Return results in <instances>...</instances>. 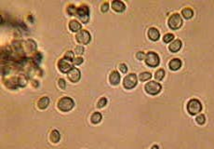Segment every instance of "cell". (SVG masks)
Returning a JSON list of instances; mask_svg holds the SVG:
<instances>
[{
	"label": "cell",
	"mask_w": 214,
	"mask_h": 149,
	"mask_svg": "<svg viewBox=\"0 0 214 149\" xmlns=\"http://www.w3.org/2000/svg\"><path fill=\"white\" fill-rule=\"evenodd\" d=\"M75 102L70 97H62L58 102V107L62 112H68L74 108Z\"/></svg>",
	"instance_id": "cell-1"
},
{
	"label": "cell",
	"mask_w": 214,
	"mask_h": 149,
	"mask_svg": "<svg viewBox=\"0 0 214 149\" xmlns=\"http://www.w3.org/2000/svg\"><path fill=\"white\" fill-rule=\"evenodd\" d=\"M202 110V104L197 99L190 100L187 103V111L190 115L194 116L200 113Z\"/></svg>",
	"instance_id": "cell-2"
},
{
	"label": "cell",
	"mask_w": 214,
	"mask_h": 149,
	"mask_svg": "<svg viewBox=\"0 0 214 149\" xmlns=\"http://www.w3.org/2000/svg\"><path fill=\"white\" fill-rule=\"evenodd\" d=\"M76 16L77 17V19L79 21H81V22L87 23L89 20V9H88V7L85 5L79 7L77 10Z\"/></svg>",
	"instance_id": "cell-3"
},
{
	"label": "cell",
	"mask_w": 214,
	"mask_h": 149,
	"mask_svg": "<svg viewBox=\"0 0 214 149\" xmlns=\"http://www.w3.org/2000/svg\"><path fill=\"white\" fill-rule=\"evenodd\" d=\"M145 62L148 66L150 67H157L159 64V56L154 52V51H150L146 54L145 56Z\"/></svg>",
	"instance_id": "cell-4"
},
{
	"label": "cell",
	"mask_w": 214,
	"mask_h": 149,
	"mask_svg": "<svg viewBox=\"0 0 214 149\" xmlns=\"http://www.w3.org/2000/svg\"><path fill=\"white\" fill-rule=\"evenodd\" d=\"M161 85L156 81H150L148 83H146L145 85V91L147 93L151 94V95H157L161 92Z\"/></svg>",
	"instance_id": "cell-5"
},
{
	"label": "cell",
	"mask_w": 214,
	"mask_h": 149,
	"mask_svg": "<svg viewBox=\"0 0 214 149\" xmlns=\"http://www.w3.org/2000/svg\"><path fill=\"white\" fill-rule=\"evenodd\" d=\"M182 24V20L181 18V16L178 13H174L172 14L170 19H169V26L171 27V29L176 30L179 29Z\"/></svg>",
	"instance_id": "cell-6"
},
{
	"label": "cell",
	"mask_w": 214,
	"mask_h": 149,
	"mask_svg": "<svg viewBox=\"0 0 214 149\" xmlns=\"http://www.w3.org/2000/svg\"><path fill=\"white\" fill-rule=\"evenodd\" d=\"M76 38H77V41L78 43H80L82 45H87L90 42L91 37H90V34L87 30H80L77 34Z\"/></svg>",
	"instance_id": "cell-7"
},
{
	"label": "cell",
	"mask_w": 214,
	"mask_h": 149,
	"mask_svg": "<svg viewBox=\"0 0 214 149\" xmlns=\"http://www.w3.org/2000/svg\"><path fill=\"white\" fill-rule=\"evenodd\" d=\"M124 88L127 90H131L137 85V77L135 74H128V76L125 77L123 81Z\"/></svg>",
	"instance_id": "cell-8"
},
{
	"label": "cell",
	"mask_w": 214,
	"mask_h": 149,
	"mask_svg": "<svg viewBox=\"0 0 214 149\" xmlns=\"http://www.w3.org/2000/svg\"><path fill=\"white\" fill-rule=\"evenodd\" d=\"M67 77H68V78H69L70 81L76 83V82L79 81L80 77H81V73H80L79 69L73 67V68L67 73Z\"/></svg>",
	"instance_id": "cell-9"
},
{
	"label": "cell",
	"mask_w": 214,
	"mask_h": 149,
	"mask_svg": "<svg viewBox=\"0 0 214 149\" xmlns=\"http://www.w3.org/2000/svg\"><path fill=\"white\" fill-rule=\"evenodd\" d=\"M58 66H59V69L61 70V72H62V73H68L73 68L72 64L70 62H68L67 61H65L64 59L59 61Z\"/></svg>",
	"instance_id": "cell-10"
},
{
	"label": "cell",
	"mask_w": 214,
	"mask_h": 149,
	"mask_svg": "<svg viewBox=\"0 0 214 149\" xmlns=\"http://www.w3.org/2000/svg\"><path fill=\"white\" fill-rule=\"evenodd\" d=\"M112 8L117 12H123L126 9V5L122 1H113Z\"/></svg>",
	"instance_id": "cell-11"
},
{
	"label": "cell",
	"mask_w": 214,
	"mask_h": 149,
	"mask_svg": "<svg viewBox=\"0 0 214 149\" xmlns=\"http://www.w3.org/2000/svg\"><path fill=\"white\" fill-rule=\"evenodd\" d=\"M160 37V33L157 28L151 27L148 30V37L152 40V41H157Z\"/></svg>",
	"instance_id": "cell-12"
},
{
	"label": "cell",
	"mask_w": 214,
	"mask_h": 149,
	"mask_svg": "<svg viewBox=\"0 0 214 149\" xmlns=\"http://www.w3.org/2000/svg\"><path fill=\"white\" fill-rule=\"evenodd\" d=\"M109 81L112 85H117L120 82V75L118 74L117 71H113L110 74L109 77Z\"/></svg>",
	"instance_id": "cell-13"
},
{
	"label": "cell",
	"mask_w": 214,
	"mask_h": 149,
	"mask_svg": "<svg viewBox=\"0 0 214 149\" xmlns=\"http://www.w3.org/2000/svg\"><path fill=\"white\" fill-rule=\"evenodd\" d=\"M169 66H170V68H171V70L177 71V70H179V69L181 68V66H182V62H181L180 59H177V58H176V59H173V60H171V62H170Z\"/></svg>",
	"instance_id": "cell-14"
},
{
	"label": "cell",
	"mask_w": 214,
	"mask_h": 149,
	"mask_svg": "<svg viewBox=\"0 0 214 149\" xmlns=\"http://www.w3.org/2000/svg\"><path fill=\"white\" fill-rule=\"evenodd\" d=\"M182 48V41L180 39H176L173 42H171V45L169 46V49L172 52H177L181 50Z\"/></svg>",
	"instance_id": "cell-15"
},
{
	"label": "cell",
	"mask_w": 214,
	"mask_h": 149,
	"mask_svg": "<svg viewBox=\"0 0 214 149\" xmlns=\"http://www.w3.org/2000/svg\"><path fill=\"white\" fill-rule=\"evenodd\" d=\"M69 29L72 31V32H77V31H80L81 30V23H79L76 20H72L70 22H69Z\"/></svg>",
	"instance_id": "cell-16"
},
{
	"label": "cell",
	"mask_w": 214,
	"mask_h": 149,
	"mask_svg": "<svg viewBox=\"0 0 214 149\" xmlns=\"http://www.w3.org/2000/svg\"><path fill=\"white\" fill-rule=\"evenodd\" d=\"M16 80H17V84L19 87H25L28 83V80H27V77L24 76V75H20L16 77Z\"/></svg>",
	"instance_id": "cell-17"
},
{
	"label": "cell",
	"mask_w": 214,
	"mask_h": 149,
	"mask_svg": "<svg viewBox=\"0 0 214 149\" xmlns=\"http://www.w3.org/2000/svg\"><path fill=\"white\" fill-rule=\"evenodd\" d=\"M48 104H49V99L47 97H42V98H40L39 101L37 102V106L41 110L46 109Z\"/></svg>",
	"instance_id": "cell-18"
},
{
	"label": "cell",
	"mask_w": 214,
	"mask_h": 149,
	"mask_svg": "<svg viewBox=\"0 0 214 149\" xmlns=\"http://www.w3.org/2000/svg\"><path fill=\"white\" fill-rule=\"evenodd\" d=\"M50 141L54 144H57L60 139H61V135H60V132L57 131V130H53L51 132H50V137H49Z\"/></svg>",
	"instance_id": "cell-19"
},
{
	"label": "cell",
	"mask_w": 214,
	"mask_h": 149,
	"mask_svg": "<svg viewBox=\"0 0 214 149\" xmlns=\"http://www.w3.org/2000/svg\"><path fill=\"white\" fill-rule=\"evenodd\" d=\"M102 117V114L99 113V112H96V113L92 114V116H91V117H90V120H91V122H92L93 124H98V123L101 122Z\"/></svg>",
	"instance_id": "cell-20"
},
{
	"label": "cell",
	"mask_w": 214,
	"mask_h": 149,
	"mask_svg": "<svg viewBox=\"0 0 214 149\" xmlns=\"http://www.w3.org/2000/svg\"><path fill=\"white\" fill-rule=\"evenodd\" d=\"M182 16L185 19H191L193 17V15H194V12H193V10L191 8L186 7V8H183L182 10Z\"/></svg>",
	"instance_id": "cell-21"
},
{
	"label": "cell",
	"mask_w": 214,
	"mask_h": 149,
	"mask_svg": "<svg viewBox=\"0 0 214 149\" xmlns=\"http://www.w3.org/2000/svg\"><path fill=\"white\" fill-rule=\"evenodd\" d=\"M25 44H26V47L29 50V51L35 52L36 50H37V44H36V42L34 40H31V39L27 40V41H25Z\"/></svg>",
	"instance_id": "cell-22"
},
{
	"label": "cell",
	"mask_w": 214,
	"mask_h": 149,
	"mask_svg": "<svg viewBox=\"0 0 214 149\" xmlns=\"http://www.w3.org/2000/svg\"><path fill=\"white\" fill-rule=\"evenodd\" d=\"M151 77H152V75L149 72H143V73L140 74V76H139V78L141 81H146V80L150 79Z\"/></svg>",
	"instance_id": "cell-23"
},
{
	"label": "cell",
	"mask_w": 214,
	"mask_h": 149,
	"mask_svg": "<svg viewBox=\"0 0 214 149\" xmlns=\"http://www.w3.org/2000/svg\"><path fill=\"white\" fill-rule=\"evenodd\" d=\"M165 77V71L163 69H158L157 72H156V75H155V77L157 80H162Z\"/></svg>",
	"instance_id": "cell-24"
},
{
	"label": "cell",
	"mask_w": 214,
	"mask_h": 149,
	"mask_svg": "<svg viewBox=\"0 0 214 149\" xmlns=\"http://www.w3.org/2000/svg\"><path fill=\"white\" fill-rule=\"evenodd\" d=\"M77 7H76V6H74V5H70L67 7V12L71 16H75L77 14Z\"/></svg>",
	"instance_id": "cell-25"
},
{
	"label": "cell",
	"mask_w": 214,
	"mask_h": 149,
	"mask_svg": "<svg viewBox=\"0 0 214 149\" xmlns=\"http://www.w3.org/2000/svg\"><path fill=\"white\" fill-rule=\"evenodd\" d=\"M196 121H197V124H199V125H203V124L206 122V117H205V116H204L203 114H200L199 116H197V117Z\"/></svg>",
	"instance_id": "cell-26"
},
{
	"label": "cell",
	"mask_w": 214,
	"mask_h": 149,
	"mask_svg": "<svg viewBox=\"0 0 214 149\" xmlns=\"http://www.w3.org/2000/svg\"><path fill=\"white\" fill-rule=\"evenodd\" d=\"M64 58L66 59V61H69V62H73V60L75 59V57H74V52H73V51H67V52L64 54Z\"/></svg>",
	"instance_id": "cell-27"
},
{
	"label": "cell",
	"mask_w": 214,
	"mask_h": 149,
	"mask_svg": "<svg viewBox=\"0 0 214 149\" xmlns=\"http://www.w3.org/2000/svg\"><path fill=\"white\" fill-rule=\"evenodd\" d=\"M41 60H42V54H41L40 52H37V53L35 54L34 58H33V61H34L35 63L37 64V63H39V62H41Z\"/></svg>",
	"instance_id": "cell-28"
},
{
	"label": "cell",
	"mask_w": 214,
	"mask_h": 149,
	"mask_svg": "<svg viewBox=\"0 0 214 149\" xmlns=\"http://www.w3.org/2000/svg\"><path fill=\"white\" fill-rule=\"evenodd\" d=\"M173 39H174V36H173L172 34H167V35H165L164 37H163V40H164L165 43H170L171 41L173 40Z\"/></svg>",
	"instance_id": "cell-29"
},
{
	"label": "cell",
	"mask_w": 214,
	"mask_h": 149,
	"mask_svg": "<svg viewBox=\"0 0 214 149\" xmlns=\"http://www.w3.org/2000/svg\"><path fill=\"white\" fill-rule=\"evenodd\" d=\"M106 103H107V100H106V98H101V99L99 100V102H98V107L99 108H102V107H104L105 105H106Z\"/></svg>",
	"instance_id": "cell-30"
},
{
	"label": "cell",
	"mask_w": 214,
	"mask_h": 149,
	"mask_svg": "<svg viewBox=\"0 0 214 149\" xmlns=\"http://www.w3.org/2000/svg\"><path fill=\"white\" fill-rule=\"evenodd\" d=\"M83 58L82 57H77V58H75L74 60H73V63L74 64H76V65H79V64H81L82 62H83Z\"/></svg>",
	"instance_id": "cell-31"
},
{
	"label": "cell",
	"mask_w": 214,
	"mask_h": 149,
	"mask_svg": "<svg viewBox=\"0 0 214 149\" xmlns=\"http://www.w3.org/2000/svg\"><path fill=\"white\" fill-rule=\"evenodd\" d=\"M75 52L78 55H82L84 53V48L83 46H77L76 47V50H75Z\"/></svg>",
	"instance_id": "cell-32"
},
{
	"label": "cell",
	"mask_w": 214,
	"mask_h": 149,
	"mask_svg": "<svg viewBox=\"0 0 214 149\" xmlns=\"http://www.w3.org/2000/svg\"><path fill=\"white\" fill-rule=\"evenodd\" d=\"M145 56H146V54H144L142 51H139V52H137V54H136V57H137V59L138 60H143V59H145Z\"/></svg>",
	"instance_id": "cell-33"
},
{
	"label": "cell",
	"mask_w": 214,
	"mask_h": 149,
	"mask_svg": "<svg viewBox=\"0 0 214 149\" xmlns=\"http://www.w3.org/2000/svg\"><path fill=\"white\" fill-rule=\"evenodd\" d=\"M58 83H59V87L61 88V89H62V90H64L65 88H66V83H65V81H64V79H62V78H61V79H59V81H58Z\"/></svg>",
	"instance_id": "cell-34"
},
{
	"label": "cell",
	"mask_w": 214,
	"mask_h": 149,
	"mask_svg": "<svg viewBox=\"0 0 214 149\" xmlns=\"http://www.w3.org/2000/svg\"><path fill=\"white\" fill-rule=\"evenodd\" d=\"M119 69H120V71L122 72V73H127V71H128V67H127V65L125 64V63H121L120 65H119Z\"/></svg>",
	"instance_id": "cell-35"
},
{
	"label": "cell",
	"mask_w": 214,
	"mask_h": 149,
	"mask_svg": "<svg viewBox=\"0 0 214 149\" xmlns=\"http://www.w3.org/2000/svg\"><path fill=\"white\" fill-rule=\"evenodd\" d=\"M108 9H109V4H108L107 2H105V3L102 4V12H106Z\"/></svg>",
	"instance_id": "cell-36"
},
{
	"label": "cell",
	"mask_w": 214,
	"mask_h": 149,
	"mask_svg": "<svg viewBox=\"0 0 214 149\" xmlns=\"http://www.w3.org/2000/svg\"><path fill=\"white\" fill-rule=\"evenodd\" d=\"M152 149H158V147H157V146H153V147H152Z\"/></svg>",
	"instance_id": "cell-37"
}]
</instances>
